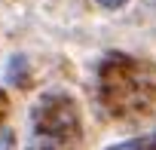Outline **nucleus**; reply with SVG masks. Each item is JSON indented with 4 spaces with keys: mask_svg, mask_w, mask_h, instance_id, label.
<instances>
[{
    "mask_svg": "<svg viewBox=\"0 0 156 150\" xmlns=\"http://www.w3.org/2000/svg\"><path fill=\"white\" fill-rule=\"evenodd\" d=\"M98 3H101L104 9H119L122 3H129V0H98Z\"/></svg>",
    "mask_w": 156,
    "mask_h": 150,
    "instance_id": "obj_1",
    "label": "nucleus"
}]
</instances>
